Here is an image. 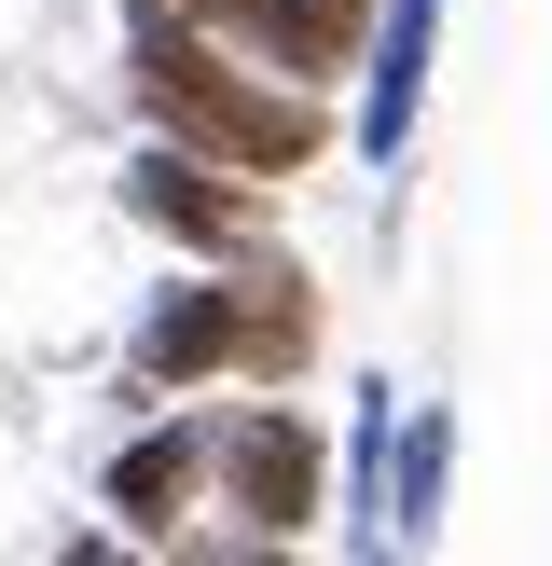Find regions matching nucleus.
Segmentation results:
<instances>
[{
  "instance_id": "obj_14",
  "label": "nucleus",
  "mask_w": 552,
  "mask_h": 566,
  "mask_svg": "<svg viewBox=\"0 0 552 566\" xmlns=\"http://www.w3.org/2000/svg\"><path fill=\"white\" fill-rule=\"evenodd\" d=\"M346 566H414V553H401V539H373V525H359V553H346Z\"/></svg>"
},
{
  "instance_id": "obj_6",
  "label": "nucleus",
  "mask_w": 552,
  "mask_h": 566,
  "mask_svg": "<svg viewBox=\"0 0 552 566\" xmlns=\"http://www.w3.org/2000/svg\"><path fill=\"white\" fill-rule=\"evenodd\" d=\"M221 55H248L263 83H290V97H331V83H359V42H373V0H208Z\"/></svg>"
},
{
  "instance_id": "obj_13",
  "label": "nucleus",
  "mask_w": 552,
  "mask_h": 566,
  "mask_svg": "<svg viewBox=\"0 0 552 566\" xmlns=\"http://www.w3.org/2000/svg\"><path fill=\"white\" fill-rule=\"evenodd\" d=\"M70 566H138V553L110 539V525H83V539H70Z\"/></svg>"
},
{
  "instance_id": "obj_5",
  "label": "nucleus",
  "mask_w": 552,
  "mask_h": 566,
  "mask_svg": "<svg viewBox=\"0 0 552 566\" xmlns=\"http://www.w3.org/2000/svg\"><path fill=\"white\" fill-rule=\"evenodd\" d=\"M97 512H110L125 553H166L193 512H208V415H193V401H152V415L97 457Z\"/></svg>"
},
{
  "instance_id": "obj_11",
  "label": "nucleus",
  "mask_w": 552,
  "mask_h": 566,
  "mask_svg": "<svg viewBox=\"0 0 552 566\" xmlns=\"http://www.w3.org/2000/svg\"><path fill=\"white\" fill-rule=\"evenodd\" d=\"M166 566H304V539H235V525H180Z\"/></svg>"
},
{
  "instance_id": "obj_7",
  "label": "nucleus",
  "mask_w": 552,
  "mask_h": 566,
  "mask_svg": "<svg viewBox=\"0 0 552 566\" xmlns=\"http://www.w3.org/2000/svg\"><path fill=\"white\" fill-rule=\"evenodd\" d=\"M442 14H456V0H373L359 111H346V153L359 166H401L414 153V111H428V70H442Z\"/></svg>"
},
{
  "instance_id": "obj_1",
  "label": "nucleus",
  "mask_w": 552,
  "mask_h": 566,
  "mask_svg": "<svg viewBox=\"0 0 552 566\" xmlns=\"http://www.w3.org/2000/svg\"><path fill=\"white\" fill-rule=\"evenodd\" d=\"M125 97H138V138H166V153L221 166V180H248V193L304 180V166L331 153V111L290 97V83H263L248 55H221L208 28H152V42H125Z\"/></svg>"
},
{
  "instance_id": "obj_2",
  "label": "nucleus",
  "mask_w": 552,
  "mask_h": 566,
  "mask_svg": "<svg viewBox=\"0 0 552 566\" xmlns=\"http://www.w3.org/2000/svg\"><path fill=\"white\" fill-rule=\"evenodd\" d=\"M331 512V442L304 401H235L208 415V512L193 525H235V539H304Z\"/></svg>"
},
{
  "instance_id": "obj_9",
  "label": "nucleus",
  "mask_w": 552,
  "mask_h": 566,
  "mask_svg": "<svg viewBox=\"0 0 552 566\" xmlns=\"http://www.w3.org/2000/svg\"><path fill=\"white\" fill-rule=\"evenodd\" d=\"M442 497H456V415H442V401H401V442H386V484H373V539L428 553L442 539Z\"/></svg>"
},
{
  "instance_id": "obj_12",
  "label": "nucleus",
  "mask_w": 552,
  "mask_h": 566,
  "mask_svg": "<svg viewBox=\"0 0 552 566\" xmlns=\"http://www.w3.org/2000/svg\"><path fill=\"white\" fill-rule=\"evenodd\" d=\"M208 0H125V42H152V28H193Z\"/></svg>"
},
{
  "instance_id": "obj_10",
  "label": "nucleus",
  "mask_w": 552,
  "mask_h": 566,
  "mask_svg": "<svg viewBox=\"0 0 552 566\" xmlns=\"http://www.w3.org/2000/svg\"><path fill=\"white\" fill-rule=\"evenodd\" d=\"M386 442H401V387H359V415H346V457H331V512L346 525H373V484H386Z\"/></svg>"
},
{
  "instance_id": "obj_3",
  "label": "nucleus",
  "mask_w": 552,
  "mask_h": 566,
  "mask_svg": "<svg viewBox=\"0 0 552 566\" xmlns=\"http://www.w3.org/2000/svg\"><path fill=\"white\" fill-rule=\"evenodd\" d=\"M248 374V291H235V263H180L152 304H138V332H125V401L152 415V401H208V387H235Z\"/></svg>"
},
{
  "instance_id": "obj_4",
  "label": "nucleus",
  "mask_w": 552,
  "mask_h": 566,
  "mask_svg": "<svg viewBox=\"0 0 552 566\" xmlns=\"http://www.w3.org/2000/svg\"><path fill=\"white\" fill-rule=\"evenodd\" d=\"M125 221H138V235H166L180 263H248V249H276V193L221 180V166L166 153V138H138V153H125Z\"/></svg>"
},
{
  "instance_id": "obj_8",
  "label": "nucleus",
  "mask_w": 552,
  "mask_h": 566,
  "mask_svg": "<svg viewBox=\"0 0 552 566\" xmlns=\"http://www.w3.org/2000/svg\"><path fill=\"white\" fill-rule=\"evenodd\" d=\"M235 291H248V401H290L304 374H318V276L290 263V249H248L235 263Z\"/></svg>"
}]
</instances>
